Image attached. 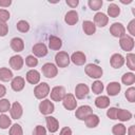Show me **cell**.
Wrapping results in <instances>:
<instances>
[{
	"label": "cell",
	"instance_id": "1",
	"mask_svg": "<svg viewBox=\"0 0 135 135\" xmlns=\"http://www.w3.org/2000/svg\"><path fill=\"white\" fill-rule=\"evenodd\" d=\"M85 74L91 77V78H100L102 76V69L96 64H93V63H90V64H86L85 69Z\"/></svg>",
	"mask_w": 135,
	"mask_h": 135
},
{
	"label": "cell",
	"instance_id": "2",
	"mask_svg": "<svg viewBox=\"0 0 135 135\" xmlns=\"http://www.w3.org/2000/svg\"><path fill=\"white\" fill-rule=\"evenodd\" d=\"M49 93H50V86L45 82L38 84L34 90V94H35L36 98H38V99H42V98L46 97L49 95Z\"/></svg>",
	"mask_w": 135,
	"mask_h": 135
},
{
	"label": "cell",
	"instance_id": "3",
	"mask_svg": "<svg viewBox=\"0 0 135 135\" xmlns=\"http://www.w3.org/2000/svg\"><path fill=\"white\" fill-rule=\"evenodd\" d=\"M55 61H56V64L59 68H65V66L69 65L71 59H70V56H69L68 53H65V52H59L55 56Z\"/></svg>",
	"mask_w": 135,
	"mask_h": 135
},
{
	"label": "cell",
	"instance_id": "4",
	"mask_svg": "<svg viewBox=\"0 0 135 135\" xmlns=\"http://www.w3.org/2000/svg\"><path fill=\"white\" fill-rule=\"evenodd\" d=\"M93 114V110L91 107L89 105H81L76 110V118H78L79 120H85L86 117H89L90 115Z\"/></svg>",
	"mask_w": 135,
	"mask_h": 135
},
{
	"label": "cell",
	"instance_id": "5",
	"mask_svg": "<svg viewBox=\"0 0 135 135\" xmlns=\"http://www.w3.org/2000/svg\"><path fill=\"white\" fill-rule=\"evenodd\" d=\"M110 33L114 36V37H117V38H121L123 36H126V28L124 26L119 23V22H115L111 25L110 27Z\"/></svg>",
	"mask_w": 135,
	"mask_h": 135
},
{
	"label": "cell",
	"instance_id": "6",
	"mask_svg": "<svg viewBox=\"0 0 135 135\" xmlns=\"http://www.w3.org/2000/svg\"><path fill=\"white\" fill-rule=\"evenodd\" d=\"M54 110H55V107H54L53 102L49 99H45V100H43L39 103V111L43 115L52 114L54 112Z\"/></svg>",
	"mask_w": 135,
	"mask_h": 135
},
{
	"label": "cell",
	"instance_id": "7",
	"mask_svg": "<svg viewBox=\"0 0 135 135\" xmlns=\"http://www.w3.org/2000/svg\"><path fill=\"white\" fill-rule=\"evenodd\" d=\"M119 44H120V47L123 51L130 52L134 47V39L132 37H130V36H123V37L120 38Z\"/></svg>",
	"mask_w": 135,
	"mask_h": 135
},
{
	"label": "cell",
	"instance_id": "8",
	"mask_svg": "<svg viewBox=\"0 0 135 135\" xmlns=\"http://www.w3.org/2000/svg\"><path fill=\"white\" fill-rule=\"evenodd\" d=\"M42 73H43V75L46 78H54L57 75L58 70H57L55 64H53V63H45L42 66Z\"/></svg>",
	"mask_w": 135,
	"mask_h": 135
},
{
	"label": "cell",
	"instance_id": "9",
	"mask_svg": "<svg viewBox=\"0 0 135 135\" xmlns=\"http://www.w3.org/2000/svg\"><path fill=\"white\" fill-rule=\"evenodd\" d=\"M62 103H63V107L69 111L76 109V105H77V101L73 94H65V96L62 99Z\"/></svg>",
	"mask_w": 135,
	"mask_h": 135
},
{
	"label": "cell",
	"instance_id": "10",
	"mask_svg": "<svg viewBox=\"0 0 135 135\" xmlns=\"http://www.w3.org/2000/svg\"><path fill=\"white\" fill-rule=\"evenodd\" d=\"M65 96V90L63 86H55L51 91V98L54 101H61Z\"/></svg>",
	"mask_w": 135,
	"mask_h": 135
},
{
	"label": "cell",
	"instance_id": "11",
	"mask_svg": "<svg viewBox=\"0 0 135 135\" xmlns=\"http://www.w3.org/2000/svg\"><path fill=\"white\" fill-rule=\"evenodd\" d=\"M89 93V88L86 84L84 83H79L76 85L75 88V94H76V97L78 99H83L84 97H86Z\"/></svg>",
	"mask_w": 135,
	"mask_h": 135
},
{
	"label": "cell",
	"instance_id": "12",
	"mask_svg": "<svg viewBox=\"0 0 135 135\" xmlns=\"http://www.w3.org/2000/svg\"><path fill=\"white\" fill-rule=\"evenodd\" d=\"M108 21H109V18L107 17L105 14L103 13H97L95 16H94V24L95 26H99V27H103L108 24Z\"/></svg>",
	"mask_w": 135,
	"mask_h": 135
},
{
	"label": "cell",
	"instance_id": "13",
	"mask_svg": "<svg viewBox=\"0 0 135 135\" xmlns=\"http://www.w3.org/2000/svg\"><path fill=\"white\" fill-rule=\"evenodd\" d=\"M32 52L37 57H43V56H45L47 54V47L43 43H37V44H35L33 46Z\"/></svg>",
	"mask_w": 135,
	"mask_h": 135
},
{
	"label": "cell",
	"instance_id": "14",
	"mask_svg": "<svg viewBox=\"0 0 135 135\" xmlns=\"http://www.w3.org/2000/svg\"><path fill=\"white\" fill-rule=\"evenodd\" d=\"M70 59L76 65H82V64H84V62L86 60L85 55L82 52H75V53H73Z\"/></svg>",
	"mask_w": 135,
	"mask_h": 135
},
{
	"label": "cell",
	"instance_id": "15",
	"mask_svg": "<svg viewBox=\"0 0 135 135\" xmlns=\"http://www.w3.org/2000/svg\"><path fill=\"white\" fill-rule=\"evenodd\" d=\"M9 65H11V68H13L16 71L21 70V68L23 66V59H22V57L20 55H15V56L11 57Z\"/></svg>",
	"mask_w": 135,
	"mask_h": 135
},
{
	"label": "cell",
	"instance_id": "16",
	"mask_svg": "<svg viewBox=\"0 0 135 135\" xmlns=\"http://www.w3.org/2000/svg\"><path fill=\"white\" fill-rule=\"evenodd\" d=\"M9 112H11V116L13 119H19L21 116H22V107L19 102H14L12 108L9 109Z\"/></svg>",
	"mask_w": 135,
	"mask_h": 135
},
{
	"label": "cell",
	"instance_id": "17",
	"mask_svg": "<svg viewBox=\"0 0 135 135\" xmlns=\"http://www.w3.org/2000/svg\"><path fill=\"white\" fill-rule=\"evenodd\" d=\"M78 13L76 11H70L65 14V17H64V21L69 24V25H74L78 22Z\"/></svg>",
	"mask_w": 135,
	"mask_h": 135
},
{
	"label": "cell",
	"instance_id": "18",
	"mask_svg": "<svg viewBox=\"0 0 135 135\" xmlns=\"http://www.w3.org/2000/svg\"><path fill=\"white\" fill-rule=\"evenodd\" d=\"M110 63L111 65L114 68V69H119L123 65L124 63V58L120 55V54H114L112 57H111V60H110Z\"/></svg>",
	"mask_w": 135,
	"mask_h": 135
},
{
	"label": "cell",
	"instance_id": "19",
	"mask_svg": "<svg viewBox=\"0 0 135 135\" xmlns=\"http://www.w3.org/2000/svg\"><path fill=\"white\" fill-rule=\"evenodd\" d=\"M45 121H46V127H47V130L51 132V133H54L58 130L59 128V123H58V120L55 118V117H52V116H47L45 118Z\"/></svg>",
	"mask_w": 135,
	"mask_h": 135
},
{
	"label": "cell",
	"instance_id": "20",
	"mask_svg": "<svg viewBox=\"0 0 135 135\" xmlns=\"http://www.w3.org/2000/svg\"><path fill=\"white\" fill-rule=\"evenodd\" d=\"M26 80H27L30 83H32V84L38 83L39 80H40V74H39V72L36 71V70H31V71H28V72L26 73Z\"/></svg>",
	"mask_w": 135,
	"mask_h": 135
},
{
	"label": "cell",
	"instance_id": "21",
	"mask_svg": "<svg viewBox=\"0 0 135 135\" xmlns=\"http://www.w3.org/2000/svg\"><path fill=\"white\" fill-rule=\"evenodd\" d=\"M11 47L15 52H21V51H23V49H24L23 40L21 38H18V37L13 38L11 40Z\"/></svg>",
	"mask_w": 135,
	"mask_h": 135
},
{
	"label": "cell",
	"instance_id": "22",
	"mask_svg": "<svg viewBox=\"0 0 135 135\" xmlns=\"http://www.w3.org/2000/svg\"><path fill=\"white\" fill-rule=\"evenodd\" d=\"M24 79L22 78V77H15V78H13V80H12V83H11V85H12V89L14 90V91H16V92H19V91H21L23 88H24Z\"/></svg>",
	"mask_w": 135,
	"mask_h": 135
},
{
	"label": "cell",
	"instance_id": "23",
	"mask_svg": "<svg viewBox=\"0 0 135 135\" xmlns=\"http://www.w3.org/2000/svg\"><path fill=\"white\" fill-rule=\"evenodd\" d=\"M49 46L51 50H59L62 46V41L60 38L56 37V36H51L49 38Z\"/></svg>",
	"mask_w": 135,
	"mask_h": 135
},
{
	"label": "cell",
	"instance_id": "24",
	"mask_svg": "<svg viewBox=\"0 0 135 135\" xmlns=\"http://www.w3.org/2000/svg\"><path fill=\"white\" fill-rule=\"evenodd\" d=\"M107 92L110 96H115L120 92V84L118 82H110L107 86Z\"/></svg>",
	"mask_w": 135,
	"mask_h": 135
},
{
	"label": "cell",
	"instance_id": "25",
	"mask_svg": "<svg viewBox=\"0 0 135 135\" xmlns=\"http://www.w3.org/2000/svg\"><path fill=\"white\" fill-rule=\"evenodd\" d=\"M82 28H83V32L86 34V35H93L95 32H96V26L95 24L92 22V21H83L82 23Z\"/></svg>",
	"mask_w": 135,
	"mask_h": 135
},
{
	"label": "cell",
	"instance_id": "26",
	"mask_svg": "<svg viewBox=\"0 0 135 135\" xmlns=\"http://www.w3.org/2000/svg\"><path fill=\"white\" fill-rule=\"evenodd\" d=\"M109 104H110V99L107 96H99L95 99V105L99 109H104L109 107Z\"/></svg>",
	"mask_w": 135,
	"mask_h": 135
},
{
	"label": "cell",
	"instance_id": "27",
	"mask_svg": "<svg viewBox=\"0 0 135 135\" xmlns=\"http://www.w3.org/2000/svg\"><path fill=\"white\" fill-rule=\"evenodd\" d=\"M84 121H85V124L88 128H95L99 123V117L95 114H92L89 117H86Z\"/></svg>",
	"mask_w": 135,
	"mask_h": 135
},
{
	"label": "cell",
	"instance_id": "28",
	"mask_svg": "<svg viewBox=\"0 0 135 135\" xmlns=\"http://www.w3.org/2000/svg\"><path fill=\"white\" fill-rule=\"evenodd\" d=\"M131 118H132L131 112L123 109H117V119L121 121H127V120H130Z\"/></svg>",
	"mask_w": 135,
	"mask_h": 135
},
{
	"label": "cell",
	"instance_id": "29",
	"mask_svg": "<svg viewBox=\"0 0 135 135\" xmlns=\"http://www.w3.org/2000/svg\"><path fill=\"white\" fill-rule=\"evenodd\" d=\"M13 78V73L11 70L6 68H1L0 69V80L2 81H8Z\"/></svg>",
	"mask_w": 135,
	"mask_h": 135
},
{
	"label": "cell",
	"instance_id": "30",
	"mask_svg": "<svg viewBox=\"0 0 135 135\" xmlns=\"http://www.w3.org/2000/svg\"><path fill=\"white\" fill-rule=\"evenodd\" d=\"M108 14H109L110 17L116 18V17L120 14V8H119V6L116 5V4H114V3L110 4L109 7H108Z\"/></svg>",
	"mask_w": 135,
	"mask_h": 135
},
{
	"label": "cell",
	"instance_id": "31",
	"mask_svg": "<svg viewBox=\"0 0 135 135\" xmlns=\"http://www.w3.org/2000/svg\"><path fill=\"white\" fill-rule=\"evenodd\" d=\"M121 81L126 84V85H131L135 82V75L133 73H126L122 78H121Z\"/></svg>",
	"mask_w": 135,
	"mask_h": 135
},
{
	"label": "cell",
	"instance_id": "32",
	"mask_svg": "<svg viewBox=\"0 0 135 135\" xmlns=\"http://www.w3.org/2000/svg\"><path fill=\"white\" fill-rule=\"evenodd\" d=\"M112 132H113L114 135H124L126 132H127V129L122 123H117L113 127Z\"/></svg>",
	"mask_w": 135,
	"mask_h": 135
},
{
	"label": "cell",
	"instance_id": "33",
	"mask_svg": "<svg viewBox=\"0 0 135 135\" xmlns=\"http://www.w3.org/2000/svg\"><path fill=\"white\" fill-rule=\"evenodd\" d=\"M92 91H93V93H95V94H100V93H102V91H103V83H102L101 81H99V80H96V81L92 84Z\"/></svg>",
	"mask_w": 135,
	"mask_h": 135
},
{
	"label": "cell",
	"instance_id": "34",
	"mask_svg": "<svg viewBox=\"0 0 135 135\" xmlns=\"http://www.w3.org/2000/svg\"><path fill=\"white\" fill-rule=\"evenodd\" d=\"M11 126V119L8 118V116L2 114L0 115V128L1 129H7Z\"/></svg>",
	"mask_w": 135,
	"mask_h": 135
},
{
	"label": "cell",
	"instance_id": "35",
	"mask_svg": "<svg viewBox=\"0 0 135 135\" xmlns=\"http://www.w3.org/2000/svg\"><path fill=\"white\" fill-rule=\"evenodd\" d=\"M88 4L92 11H98L102 6V1L101 0H89Z\"/></svg>",
	"mask_w": 135,
	"mask_h": 135
},
{
	"label": "cell",
	"instance_id": "36",
	"mask_svg": "<svg viewBox=\"0 0 135 135\" xmlns=\"http://www.w3.org/2000/svg\"><path fill=\"white\" fill-rule=\"evenodd\" d=\"M17 28L19 32L21 33H26L28 30H30V24L25 21V20H20L18 23H17Z\"/></svg>",
	"mask_w": 135,
	"mask_h": 135
},
{
	"label": "cell",
	"instance_id": "37",
	"mask_svg": "<svg viewBox=\"0 0 135 135\" xmlns=\"http://www.w3.org/2000/svg\"><path fill=\"white\" fill-rule=\"evenodd\" d=\"M9 135H23V131H22V128L20 127V124H18V123L13 124L9 130Z\"/></svg>",
	"mask_w": 135,
	"mask_h": 135
},
{
	"label": "cell",
	"instance_id": "38",
	"mask_svg": "<svg viewBox=\"0 0 135 135\" xmlns=\"http://www.w3.org/2000/svg\"><path fill=\"white\" fill-rule=\"evenodd\" d=\"M127 65L129 66L130 70L134 71L135 70V55L134 54H128L127 55Z\"/></svg>",
	"mask_w": 135,
	"mask_h": 135
},
{
	"label": "cell",
	"instance_id": "39",
	"mask_svg": "<svg viewBox=\"0 0 135 135\" xmlns=\"http://www.w3.org/2000/svg\"><path fill=\"white\" fill-rule=\"evenodd\" d=\"M25 64L27 66H30V68H34V66H36L38 64V59L36 57L30 55V56H27L25 58Z\"/></svg>",
	"mask_w": 135,
	"mask_h": 135
},
{
	"label": "cell",
	"instance_id": "40",
	"mask_svg": "<svg viewBox=\"0 0 135 135\" xmlns=\"http://www.w3.org/2000/svg\"><path fill=\"white\" fill-rule=\"evenodd\" d=\"M9 109H11L9 101L7 99H1L0 100V112L4 113V112H7Z\"/></svg>",
	"mask_w": 135,
	"mask_h": 135
},
{
	"label": "cell",
	"instance_id": "41",
	"mask_svg": "<svg viewBox=\"0 0 135 135\" xmlns=\"http://www.w3.org/2000/svg\"><path fill=\"white\" fill-rule=\"evenodd\" d=\"M126 98L130 101V102H134L135 101V89L134 88H130L126 91Z\"/></svg>",
	"mask_w": 135,
	"mask_h": 135
},
{
	"label": "cell",
	"instance_id": "42",
	"mask_svg": "<svg viewBox=\"0 0 135 135\" xmlns=\"http://www.w3.org/2000/svg\"><path fill=\"white\" fill-rule=\"evenodd\" d=\"M9 19V13L6 9H0V22L5 23Z\"/></svg>",
	"mask_w": 135,
	"mask_h": 135
},
{
	"label": "cell",
	"instance_id": "43",
	"mask_svg": "<svg viewBox=\"0 0 135 135\" xmlns=\"http://www.w3.org/2000/svg\"><path fill=\"white\" fill-rule=\"evenodd\" d=\"M33 135H46V130L42 126H37L33 132Z\"/></svg>",
	"mask_w": 135,
	"mask_h": 135
},
{
	"label": "cell",
	"instance_id": "44",
	"mask_svg": "<svg viewBox=\"0 0 135 135\" xmlns=\"http://www.w3.org/2000/svg\"><path fill=\"white\" fill-rule=\"evenodd\" d=\"M107 115L111 119H117V109L116 108H110L107 112Z\"/></svg>",
	"mask_w": 135,
	"mask_h": 135
},
{
	"label": "cell",
	"instance_id": "45",
	"mask_svg": "<svg viewBox=\"0 0 135 135\" xmlns=\"http://www.w3.org/2000/svg\"><path fill=\"white\" fill-rule=\"evenodd\" d=\"M8 32V26L6 23H3V22H0V36L1 37H4Z\"/></svg>",
	"mask_w": 135,
	"mask_h": 135
},
{
	"label": "cell",
	"instance_id": "46",
	"mask_svg": "<svg viewBox=\"0 0 135 135\" xmlns=\"http://www.w3.org/2000/svg\"><path fill=\"white\" fill-rule=\"evenodd\" d=\"M128 31L130 32V34H131L132 36H135V19H133V20L129 23V25H128Z\"/></svg>",
	"mask_w": 135,
	"mask_h": 135
},
{
	"label": "cell",
	"instance_id": "47",
	"mask_svg": "<svg viewBox=\"0 0 135 135\" xmlns=\"http://www.w3.org/2000/svg\"><path fill=\"white\" fill-rule=\"evenodd\" d=\"M60 135H72V130L69 127H64L60 131Z\"/></svg>",
	"mask_w": 135,
	"mask_h": 135
},
{
	"label": "cell",
	"instance_id": "48",
	"mask_svg": "<svg viewBox=\"0 0 135 135\" xmlns=\"http://www.w3.org/2000/svg\"><path fill=\"white\" fill-rule=\"evenodd\" d=\"M79 1L78 0H66V4L70 5L71 7H76L78 5Z\"/></svg>",
	"mask_w": 135,
	"mask_h": 135
},
{
	"label": "cell",
	"instance_id": "49",
	"mask_svg": "<svg viewBox=\"0 0 135 135\" xmlns=\"http://www.w3.org/2000/svg\"><path fill=\"white\" fill-rule=\"evenodd\" d=\"M11 3H12L11 0H0V6H4V7H6V6H9Z\"/></svg>",
	"mask_w": 135,
	"mask_h": 135
},
{
	"label": "cell",
	"instance_id": "50",
	"mask_svg": "<svg viewBox=\"0 0 135 135\" xmlns=\"http://www.w3.org/2000/svg\"><path fill=\"white\" fill-rule=\"evenodd\" d=\"M5 93H6V89H5V86L2 85V84H0V98L3 97V96L5 95Z\"/></svg>",
	"mask_w": 135,
	"mask_h": 135
},
{
	"label": "cell",
	"instance_id": "51",
	"mask_svg": "<svg viewBox=\"0 0 135 135\" xmlns=\"http://www.w3.org/2000/svg\"><path fill=\"white\" fill-rule=\"evenodd\" d=\"M129 135H135V127L131 126L129 129Z\"/></svg>",
	"mask_w": 135,
	"mask_h": 135
}]
</instances>
